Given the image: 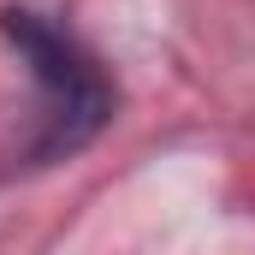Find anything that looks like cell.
I'll list each match as a JSON object with an SVG mask.
<instances>
[{"label": "cell", "instance_id": "6da1fadb", "mask_svg": "<svg viewBox=\"0 0 255 255\" xmlns=\"http://www.w3.org/2000/svg\"><path fill=\"white\" fill-rule=\"evenodd\" d=\"M0 30L24 54L36 89H42V142H36V154L42 160L77 154L95 130L113 119V89H107L101 65L71 42V30H60L54 18H42L30 6H6Z\"/></svg>", "mask_w": 255, "mask_h": 255}]
</instances>
